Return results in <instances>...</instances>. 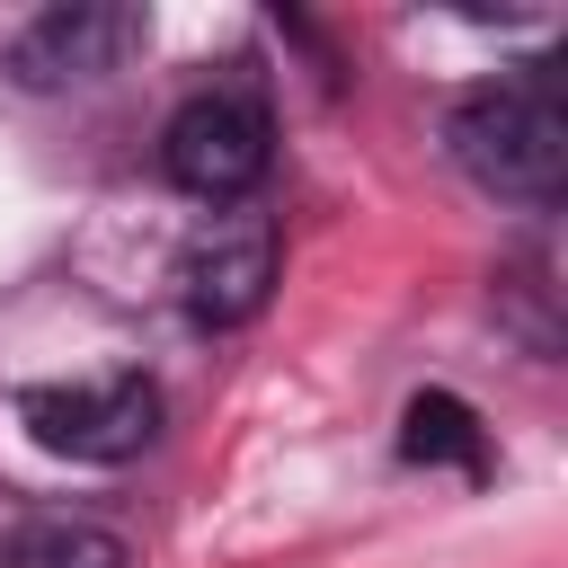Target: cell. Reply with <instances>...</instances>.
Returning a JSON list of instances; mask_svg holds the SVG:
<instances>
[{"mask_svg":"<svg viewBox=\"0 0 568 568\" xmlns=\"http://www.w3.org/2000/svg\"><path fill=\"white\" fill-rule=\"evenodd\" d=\"M453 160L488 186V195H515V204H550L559 178H568V106L550 80H497V89H470L453 106Z\"/></svg>","mask_w":568,"mask_h":568,"instance_id":"obj_1","label":"cell"},{"mask_svg":"<svg viewBox=\"0 0 568 568\" xmlns=\"http://www.w3.org/2000/svg\"><path fill=\"white\" fill-rule=\"evenodd\" d=\"M160 169H169V186H186L204 204H240L266 178V106L231 98V89L186 98L160 133Z\"/></svg>","mask_w":568,"mask_h":568,"instance_id":"obj_4","label":"cell"},{"mask_svg":"<svg viewBox=\"0 0 568 568\" xmlns=\"http://www.w3.org/2000/svg\"><path fill=\"white\" fill-rule=\"evenodd\" d=\"M142 36L133 9H98V0H71V9H44L18 44H9V71L27 89H71V80H98L124 62V44Z\"/></svg>","mask_w":568,"mask_h":568,"instance_id":"obj_5","label":"cell"},{"mask_svg":"<svg viewBox=\"0 0 568 568\" xmlns=\"http://www.w3.org/2000/svg\"><path fill=\"white\" fill-rule=\"evenodd\" d=\"M399 453L408 462H453V470H488V444H479V417L453 399V390H417L408 417H399Z\"/></svg>","mask_w":568,"mask_h":568,"instance_id":"obj_7","label":"cell"},{"mask_svg":"<svg viewBox=\"0 0 568 568\" xmlns=\"http://www.w3.org/2000/svg\"><path fill=\"white\" fill-rule=\"evenodd\" d=\"M18 426L62 453V462H133L160 435V390L142 373H106V382H36L18 390Z\"/></svg>","mask_w":568,"mask_h":568,"instance_id":"obj_2","label":"cell"},{"mask_svg":"<svg viewBox=\"0 0 568 568\" xmlns=\"http://www.w3.org/2000/svg\"><path fill=\"white\" fill-rule=\"evenodd\" d=\"M275 293V222L248 204H222L195 222V240L178 248V302L195 328H240L257 320Z\"/></svg>","mask_w":568,"mask_h":568,"instance_id":"obj_3","label":"cell"},{"mask_svg":"<svg viewBox=\"0 0 568 568\" xmlns=\"http://www.w3.org/2000/svg\"><path fill=\"white\" fill-rule=\"evenodd\" d=\"M0 568H124V541L71 515H36L0 532Z\"/></svg>","mask_w":568,"mask_h":568,"instance_id":"obj_6","label":"cell"}]
</instances>
